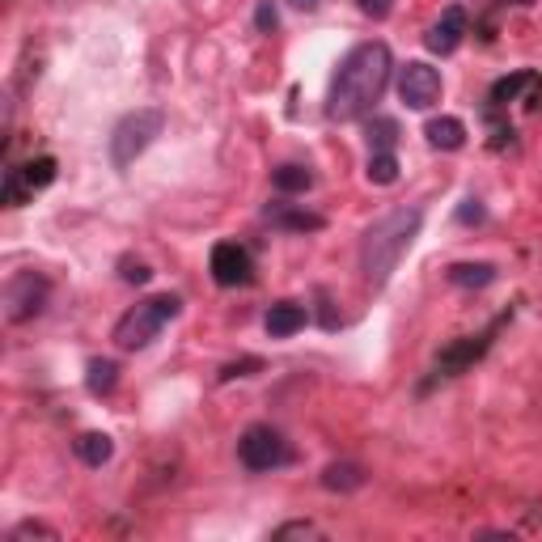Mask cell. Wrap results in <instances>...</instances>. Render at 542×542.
<instances>
[{"label":"cell","instance_id":"603a6c76","mask_svg":"<svg viewBox=\"0 0 542 542\" xmlns=\"http://www.w3.org/2000/svg\"><path fill=\"white\" fill-rule=\"evenodd\" d=\"M30 195V187H26V178H22V170H9L5 174V204L9 208H17Z\"/></svg>","mask_w":542,"mask_h":542},{"label":"cell","instance_id":"4316f807","mask_svg":"<svg viewBox=\"0 0 542 542\" xmlns=\"http://www.w3.org/2000/svg\"><path fill=\"white\" fill-rule=\"evenodd\" d=\"M483 216H487V212H483V204H479V200H466V204L458 208V221H462V225H479Z\"/></svg>","mask_w":542,"mask_h":542},{"label":"cell","instance_id":"cb8c5ba5","mask_svg":"<svg viewBox=\"0 0 542 542\" xmlns=\"http://www.w3.org/2000/svg\"><path fill=\"white\" fill-rule=\"evenodd\" d=\"M22 538H51V542H56V530L43 526V521H22L17 530H9V538H5V542H22Z\"/></svg>","mask_w":542,"mask_h":542},{"label":"cell","instance_id":"d4e9b609","mask_svg":"<svg viewBox=\"0 0 542 542\" xmlns=\"http://www.w3.org/2000/svg\"><path fill=\"white\" fill-rule=\"evenodd\" d=\"M271 538H276V542H284V538H318V526H314V521H288V526H280Z\"/></svg>","mask_w":542,"mask_h":542},{"label":"cell","instance_id":"f546056e","mask_svg":"<svg viewBox=\"0 0 542 542\" xmlns=\"http://www.w3.org/2000/svg\"><path fill=\"white\" fill-rule=\"evenodd\" d=\"M360 9L369 17H390V0H360Z\"/></svg>","mask_w":542,"mask_h":542},{"label":"cell","instance_id":"277c9868","mask_svg":"<svg viewBox=\"0 0 542 542\" xmlns=\"http://www.w3.org/2000/svg\"><path fill=\"white\" fill-rule=\"evenodd\" d=\"M161 132H166V115H161L157 106H140V111L123 115L111 132V166L115 170L136 166V157L149 149Z\"/></svg>","mask_w":542,"mask_h":542},{"label":"cell","instance_id":"4fadbf2b","mask_svg":"<svg viewBox=\"0 0 542 542\" xmlns=\"http://www.w3.org/2000/svg\"><path fill=\"white\" fill-rule=\"evenodd\" d=\"M365 466L360 462H331L327 471H322V487H327V492H360V487H365Z\"/></svg>","mask_w":542,"mask_h":542},{"label":"cell","instance_id":"f1b7e54d","mask_svg":"<svg viewBox=\"0 0 542 542\" xmlns=\"http://www.w3.org/2000/svg\"><path fill=\"white\" fill-rule=\"evenodd\" d=\"M263 365V360H255V356H250V360H238V365H225L221 369V382H233V377H246V369H259Z\"/></svg>","mask_w":542,"mask_h":542},{"label":"cell","instance_id":"44dd1931","mask_svg":"<svg viewBox=\"0 0 542 542\" xmlns=\"http://www.w3.org/2000/svg\"><path fill=\"white\" fill-rule=\"evenodd\" d=\"M530 85H534V72H513V77H504V81L492 85V102L509 106V102H517L521 89H530Z\"/></svg>","mask_w":542,"mask_h":542},{"label":"cell","instance_id":"ffe728a7","mask_svg":"<svg viewBox=\"0 0 542 542\" xmlns=\"http://www.w3.org/2000/svg\"><path fill=\"white\" fill-rule=\"evenodd\" d=\"M271 183H276L284 195H293V191H310L314 174L305 166H280V170H271Z\"/></svg>","mask_w":542,"mask_h":542},{"label":"cell","instance_id":"9a60e30c","mask_svg":"<svg viewBox=\"0 0 542 542\" xmlns=\"http://www.w3.org/2000/svg\"><path fill=\"white\" fill-rule=\"evenodd\" d=\"M445 280L458 288H487L496 280V263H454L445 267Z\"/></svg>","mask_w":542,"mask_h":542},{"label":"cell","instance_id":"1f68e13d","mask_svg":"<svg viewBox=\"0 0 542 542\" xmlns=\"http://www.w3.org/2000/svg\"><path fill=\"white\" fill-rule=\"evenodd\" d=\"M513 5H534V0H513Z\"/></svg>","mask_w":542,"mask_h":542},{"label":"cell","instance_id":"ba28073f","mask_svg":"<svg viewBox=\"0 0 542 542\" xmlns=\"http://www.w3.org/2000/svg\"><path fill=\"white\" fill-rule=\"evenodd\" d=\"M500 331V322H492L483 335H466L462 343H454V348H445L441 352V360H437V377H458L462 369H471L475 360L492 348V335Z\"/></svg>","mask_w":542,"mask_h":542},{"label":"cell","instance_id":"8992f818","mask_svg":"<svg viewBox=\"0 0 542 542\" xmlns=\"http://www.w3.org/2000/svg\"><path fill=\"white\" fill-rule=\"evenodd\" d=\"M51 297V280L39 276V271H17V276L5 284V318L9 322H30L47 310Z\"/></svg>","mask_w":542,"mask_h":542},{"label":"cell","instance_id":"5b68a950","mask_svg":"<svg viewBox=\"0 0 542 542\" xmlns=\"http://www.w3.org/2000/svg\"><path fill=\"white\" fill-rule=\"evenodd\" d=\"M238 458L246 471H280V466L293 462V445L271 424H250L238 441Z\"/></svg>","mask_w":542,"mask_h":542},{"label":"cell","instance_id":"7c38bea8","mask_svg":"<svg viewBox=\"0 0 542 542\" xmlns=\"http://www.w3.org/2000/svg\"><path fill=\"white\" fill-rule=\"evenodd\" d=\"M305 322H310L305 305H297V301H276V305L267 310V335H271V339H288V335H297Z\"/></svg>","mask_w":542,"mask_h":542},{"label":"cell","instance_id":"2e32d148","mask_svg":"<svg viewBox=\"0 0 542 542\" xmlns=\"http://www.w3.org/2000/svg\"><path fill=\"white\" fill-rule=\"evenodd\" d=\"M72 449H77V458L85 466H106V462H111V454H115V441L106 437V432H81Z\"/></svg>","mask_w":542,"mask_h":542},{"label":"cell","instance_id":"52a82bcc","mask_svg":"<svg viewBox=\"0 0 542 542\" xmlns=\"http://www.w3.org/2000/svg\"><path fill=\"white\" fill-rule=\"evenodd\" d=\"M399 98L411 111H432L441 102V72L424 60H411L407 68H399Z\"/></svg>","mask_w":542,"mask_h":542},{"label":"cell","instance_id":"6da1fadb","mask_svg":"<svg viewBox=\"0 0 542 542\" xmlns=\"http://www.w3.org/2000/svg\"><path fill=\"white\" fill-rule=\"evenodd\" d=\"M390 47L386 43H360L348 56L339 60L335 77H331V94H327V115L335 123H352L373 115V106L382 102L386 85H390Z\"/></svg>","mask_w":542,"mask_h":542},{"label":"cell","instance_id":"30bf717a","mask_svg":"<svg viewBox=\"0 0 542 542\" xmlns=\"http://www.w3.org/2000/svg\"><path fill=\"white\" fill-rule=\"evenodd\" d=\"M263 221L271 225V229H284V233H318L322 225V216L318 212H310V208H301V204H267L263 208Z\"/></svg>","mask_w":542,"mask_h":542},{"label":"cell","instance_id":"4dcf8cb0","mask_svg":"<svg viewBox=\"0 0 542 542\" xmlns=\"http://www.w3.org/2000/svg\"><path fill=\"white\" fill-rule=\"evenodd\" d=\"M288 5H293V9H301V13H314V9L322 5V0H288Z\"/></svg>","mask_w":542,"mask_h":542},{"label":"cell","instance_id":"d6986e66","mask_svg":"<svg viewBox=\"0 0 542 542\" xmlns=\"http://www.w3.org/2000/svg\"><path fill=\"white\" fill-rule=\"evenodd\" d=\"M369 183L373 187H390L394 178H399V157L394 153H369Z\"/></svg>","mask_w":542,"mask_h":542},{"label":"cell","instance_id":"7402d4cb","mask_svg":"<svg viewBox=\"0 0 542 542\" xmlns=\"http://www.w3.org/2000/svg\"><path fill=\"white\" fill-rule=\"evenodd\" d=\"M22 178H26V187H30V191H39V187H47L51 178H56V161H51V157L26 161V166H22Z\"/></svg>","mask_w":542,"mask_h":542},{"label":"cell","instance_id":"7a4b0ae2","mask_svg":"<svg viewBox=\"0 0 542 542\" xmlns=\"http://www.w3.org/2000/svg\"><path fill=\"white\" fill-rule=\"evenodd\" d=\"M424 225V212L420 208H394L386 212L382 221H373L365 229V238H360V271H365V280L373 288H386L394 267H399V259L407 255V246L415 242V233H420Z\"/></svg>","mask_w":542,"mask_h":542},{"label":"cell","instance_id":"ac0fdd59","mask_svg":"<svg viewBox=\"0 0 542 542\" xmlns=\"http://www.w3.org/2000/svg\"><path fill=\"white\" fill-rule=\"evenodd\" d=\"M394 144H399V123L373 119L369 123V153H394Z\"/></svg>","mask_w":542,"mask_h":542},{"label":"cell","instance_id":"3957f363","mask_svg":"<svg viewBox=\"0 0 542 542\" xmlns=\"http://www.w3.org/2000/svg\"><path fill=\"white\" fill-rule=\"evenodd\" d=\"M178 310H183V301H178L174 293H161V297H144V301H136L132 310L115 322V343H119L123 352L149 348V343L161 335V327L178 318Z\"/></svg>","mask_w":542,"mask_h":542},{"label":"cell","instance_id":"8fae6325","mask_svg":"<svg viewBox=\"0 0 542 542\" xmlns=\"http://www.w3.org/2000/svg\"><path fill=\"white\" fill-rule=\"evenodd\" d=\"M462 34H466V9L449 5L441 13V22H432V30L424 34V43H428V51H437V56H449V51H458Z\"/></svg>","mask_w":542,"mask_h":542},{"label":"cell","instance_id":"5bb4252c","mask_svg":"<svg viewBox=\"0 0 542 542\" xmlns=\"http://www.w3.org/2000/svg\"><path fill=\"white\" fill-rule=\"evenodd\" d=\"M428 144H432V149H441V153H458L462 144H466V123L454 119V115L432 119L428 123Z\"/></svg>","mask_w":542,"mask_h":542},{"label":"cell","instance_id":"9c48e42d","mask_svg":"<svg viewBox=\"0 0 542 542\" xmlns=\"http://www.w3.org/2000/svg\"><path fill=\"white\" fill-rule=\"evenodd\" d=\"M208 263H212V280L221 288H238L250 280V255L238 242H216Z\"/></svg>","mask_w":542,"mask_h":542},{"label":"cell","instance_id":"484cf974","mask_svg":"<svg viewBox=\"0 0 542 542\" xmlns=\"http://www.w3.org/2000/svg\"><path fill=\"white\" fill-rule=\"evenodd\" d=\"M276 22H280L276 5H271V0H259V9H255V26L267 34V30H276Z\"/></svg>","mask_w":542,"mask_h":542},{"label":"cell","instance_id":"83f0119b","mask_svg":"<svg viewBox=\"0 0 542 542\" xmlns=\"http://www.w3.org/2000/svg\"><path fill=\"white\" fill-rule=\"evenodd\" d=\"M149 276H153V271L149 267H144V263H123V280H128V284H149Z\"/></svg>","mask_w":542,"mask_h":542},{"label":"cell","instance_id":"e0dca14e","mask_svg":"<svg viewBox=\"0 0 542 542\" xmlns=\"http://www.w3.org/2000/svg\"><path fill=\"white\" fill-rule=\"evenodd\" d=\"M85 386H89V394H111L119 386V365L115 360H89Z\"/></svg>","mask_w":542,"mask_h":542}]
</instances>
